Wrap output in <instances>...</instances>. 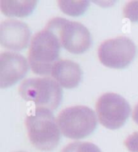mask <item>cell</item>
Returning <instances> with one entry per match:
<instances>
[{
	"instance_id": "obj_1",
	"label": "cell",
	"mask_w": 138,
	"mask_h": 152,
	"mask_svg": "<svg viewBox=\"0 0 138 152\" xmlns=\"http://www.w3.org/2000/svg\"><path fill=\"white\" fill-rule=\"evenodd\" d=\"M30 142L41 151H52L60 141V128L52 110L45 108H33L25 120Z\"/></svg>"
},
{
	"instance_id": "obj_2",
	"label": "cell",
	"mask_w": 138,
	"mask_h": 152,
	"mask_svg": "<svg viewBox=\"0 0 138 152\" xmlns=\"http://www.w3.org/2000/svg\"><path fill=\"white\" fill-rule=\"evenodd\" d=\"M62 45L53 32L44 29L36 32L31 40L28 52V63L35 74L47 75L58 61Z\"/></svg>"
},
{
	"instance_id": "obj_3",
	"label": "cell",
	"mask_w": 138,
	"mask_h": 152,
	"mask_svg": "<svg viewBox=\"0 0 138 152\" xmlns=\"http://www.w3.org/2000/svg\"><path fill=\"white\" fill-rule=\"evenodd\" d=\"M19 92L23 99L35 104L36 108L53 110L62 99V86L56 80L49 78H31L22 83Z\"/></svg>"
},
{
	"instance_id": "obj_4",
	"label": "cell",
	"mask_w": 138,
	"mask_h": 152,
	"mask_svg": "<svg viewBox=\"0 0 138 152\" xmlns=\"http://www.w3.org/2000/svg\"><path fill=\"white\" fill-rule=\"evenodd\" d=\"M45 28L58 37L62 46L73 53H82L91 47V32L83 24L62 17L50 20Z\"/></svg>"
},
{
	"instance_id": "obj_5",
	"label": "cell",
	"mask_w": 138,
	"mask_h": 152,
	"mask_svg": "<svg viewBox=\"0 0 138 152\" xmlns=\"http://www.w3.org/2000/svg\"><path fill=\"white\" fill-rule=\"evenodd\" d=\"M57 122L65 137L80 139L94 131L97 126V117L87 106L76 105L63 109L57 117Z\"/></svg>"
},
{
	"instance_id": "obj_6",
	"label": "cell",
	"mask_w": 138,
	"mask_h": 152,
	"mask_svg": "<svg viewBox=\"0 0 138 152\" xmlns=\"http://www.w3.org/2000/svg\"><path fill=\"white\" fill-rule=\"evenodd\" d=\"M131 108L126 99L120 95L107 92L102 95L96 103V113L100 122L110 129L121 128L129 117Z\"/></svg>"
},
{
	"instance_id": "obj_7",
	"label": "cell",
	"mask_w": 138,
	"mask_h": 152,
	"mask_svg": "<svg viewBox=\"0 0 138 152\" xmlns=\"http://www.w3.org/2000/svg\"><path fill=\"white\" fill-rule=\"evenodd\" d=\"M136 55L133 41L126 37L108 39L100 45L98 56L100 61L107 67L120 69L131 63Z\"/></svg>"
},
{
	"instance_id": "obj_8",
	"label": "cell",
	"mask_w": 138,
	"mask_h": 152,
	"mask_svg": "<svg viewBox=\"0 0 138 152\" xmlns=\"http://www.w3.org/2000/svg\"><path fill=\"white\" fill-rule=\"evenodd\" d=\"M29 63L24 56L15 52L0 54V87L6 88L26 75Z\"/></svg>"
},
{
	"instance_id": "obj_9",
	"label": "cell",
	"mask_w": 138,
	"mask_h": 152,
	"mask_svg": "<svg viewBox=\"0 0 138 152\" xmlns=\"http://www.w3.org/2000/svg\"><path fill=\"white\" fill-rule=\"evenodd\" d=\"M31 32L28 24L17 20H6L0 23V43L8 50L19 51L28 45Z\"/></svg>"
},
{
	"instance_id": "obj_10",
	"label": "cell",
	"mask_w": 138,
	"mask_h": 152,
	"mask_svg": "<svg viewBox=\"0 0 138 152\" xmlns=\"http://www.w3.org/2000/svg\"><path fill=\"white\" fill-rule=\"evenodd\" d=\"M51 75L62 87L76 88L82 79V72L79 65L70 60L60 59L53 66Z\"/></svg>"
},
{
	"instance_id": "obj_11",
	"label": "cell",
	"mask_w": 138,
	"mask_h": 152,
	"mask_svg": "<svg viewBox=\"0 0 138 152\" xmlns=\"http://www.w3.org/2000/svg\"><path fill=\"white\" fill-rule=\"evenodd\" d=\"M37 4L36 1H6L0 2V8L7 16L24 17L30 15Z\"/></svg>"
},
{
	"instance_id": "obj_12",
	"label": "cell",
	"mask_w": 138,
	"mask_h": 152,
	"mask_svg": "<svg viewBox=\"0 0 138 152\" xmlns=\"http://www.w3.org/2000/svg\"><path fill=\"white\" fill-rule=\"evenodd\" d=\"M89 1H59L58 5L62 12L69 15H82L88 7Z\"/></svg>"
},
{
	"instance_id": "obj_13",
	"label": "cell",
	"mask_w": 138,
	"mask_h": 152,
	"mask_svg": "<svg viewBox=\"0 0 138 152\" xmlns=\"http://www.w3.org/2000/svg\"><path fill=\"white\" fill-rule=\"evenodd\" d=\"M61 152H102L96 145L88 142H74L65 146Z\"/></svg>"
},
{
	"instance_id": "obj_14",
	"label": "cell",
	"mask_w": 138,
	"mask_h": 152,
	"mask_svg": "<svg viewBox=\"0 0 138 152\" xmlns=\"http://www.w3.org/2000/svg\"><path fill=\"white\" fill-rule=\"evenodd\" d=\"M123 14L125 17L132 22L138 21V1H131L127 3L123 7Z\"/></svg>"
},
{
	"instance_id": "obj_15",
	"label": "cell",
	"mask_w": 138,
	"mask_h": 152,
	"mask_svg": "<svg viewBox=\"0 0 138 152\" xmlns=\"http://www.w3.org/2000/svg\"><path fill=\"white\" fill-rule=\"evenodd\" d=\"M124 145L130 152H138V132H135L127 137Z\"/></svg>"
},
{
	"instance_id": "obj_16",
	"label": "cell",
	"mask_w": 138,
	"mask_h": 152,
	"mask_svg": "<svg viewBox=\"0 0 138 152\" xmlns=\"http://www.w3.org/2000/svg\"><path fill=\"white\" fill-rule=\"evenodd\" d=\"M132 117H133V120L135 121L138 124V104H137L134 110H133V113H132Z\"/></svg>"
},
{
	"instance_id": "obj_17",
	"label": "cell",
	"mask_w": 138,
	"mask_h": 152,
	"mask_svg": "<svg viewBox=\"0 0 138 152\" xmlns=\"http://www.w3.org/2000/svg\"><path fill=\"white\" fill-rule=\"evenodd\" d=\"M17 152H24V151H17Z\"/></svg>"
}]
</instances>
